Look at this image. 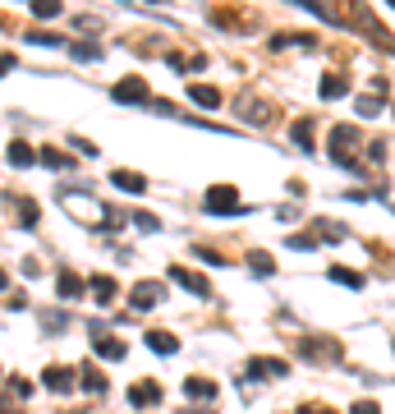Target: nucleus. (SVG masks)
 I'll return each mask as SVG.
<instances>
[{
    "mask_svg": "<svg viewBox=\"0 0 395 414\" xmlns=\"http://www.w3.org/2000/svg\"><path fill=\"white\" fill-rule=\"evenodd\" d=\"M129 299H134V308H138V313H147V308H156L161 299H166V286H161V281H138Z\"/></svg>",
    "mask_w": 395,
    "mask_h": 414,
    "instance_id": "obj_4",
    "label": "nucleus"
},
{
    "mask_svg": "<svg viewBox=\"0 0 395 414\" xmlns=\"http://www.w3.org/2000/svg\"><path fill=\"white\" fill-rule=\"evenodd\" d=\"M19 221H23V230L37 226V203H19Z\"/></svg>",
    "mask_w": 395,
    "mask_h": 414,
    "instance_id": "obj_25",
    "label": "nucleus"
},
{
    "mask_svg": "<svg viewBox=\"0 0 395 414\" xmlns=\"http://www.w3.org/2000/svg\"><path fill=\"white\" fill-rule=\"evenodd\" d=\"M115 102H129V106L147 102V83H143V78H124V83H115Z\"/></svg>",
    "mask_w": 395,
    "mask_h": 414,
    "instance_id": "obj_6",
    "label": "nucleus"
},
{
    "mask_svg": "<svg viewBox=\"0 0 395 414\" xmlns=\"http://www.w3.org/2000/svg\"><path fill=\"white\" fill-rule=\"evenodd\" d=\"M83 290H88V286H83L74 272H60V299H78Z\"/></svg>",
    "mask_w": 395,
    "mask_h": 414,
    "instance_id": "obj_19",
    "label": "nucleus"
},
{
    "mask_svg": "<svg viewBox=\"0 0 395 414\" xmlns=\"http://www.w3.org/2000/svg\"><path fill=\"white\" fill-rule=\"evenodd\" d=\"M189 97H193L198 106H221V92H216L212 83H193V88H189Z\"/></svg>",
    "mask_w": 395,
    "mask_h": 414,
    "instance_id": "obj_14",
    "label": "nucleus"
},
{
    "mask_svg": "<svg viewBox=\"0 0 395 414\" xmlns=\"http://www.w3.org/2000/svg\"><path fill=\"white\" fill-rule=\"evenodd\" d=\"M331 281L350 286V290H359V286H363V276H359V272H350V267H331Z\"/></svg>",
    "mask_w": 395,
    "mask_h": 414,
    "instance_id": "obj_21",
    "label": "nucleus"
},
{
    "mask_svg": "<svg viewBox=\"0 0 395 414\" xmlns=\"http://www.w3.org/2000/svg\"><path fill=\"white\" fill-rule=\"evenodd\" d=\"M184 391H189L193 400H212L216 396V382H207V378H189V382H184Z\"/></svg>",
    "mask_w": 395,
    "mask_h": 414,
    "instance_id": "obj_16",
    "label": "nucleus"
},
{
    "mask_svg": "<svg viewBox=\"0 0 395 414\" xmlns=\"http://www.w3.org/2000/svg\"><path fill=\"white\" fill-rule=\"evenodd\" d=\"M60 207H64L69 216H74V221H92L97 230H110V221H115V216H110L97 198H83V194H64V198H60Z\"/></svg>",
    "mask_w": 395,
    "mask_h": 414,
    "instance_id": "obj_1",
    "label": "nucleus"
},
{
    "mask_svg": "<svg viewBox=\"0 0 395 414\" xmlns=\"http://www.w3.org/2000/svg\"><path fill=\"white\" fill-rule=\"evenodd\" d=\"M74 56H78V60H97L101 51H97V46H74Z\"/></svg>",
    "mask_w": 395,
    "mask_h": 414,
    "instance_id": "obj_31",
    "label": "nucleus"
},
{
    "mask_svg": "<svg viewBox=\"0 0 395 414\" xmlns=\"http://www.w3.org/2000/svg\"><path fill=\"white\" fill-rule=\"evenodd\" d=\"M56 14H60L56 0H32V19H56Z\"/></svg>",
    "mask_w": 395,
    "mask_h": 414,
    "instance_id": "obj_24",
    "label": "nucleus"
},
{
    "mask_svg": "<svg viewBox=\"0 0 395 414\" xmlns=\"http://www.w3.org/2000/svg\"><path fill=\"white\" fill-rule=\"evenodd\" d=\"M289 249H308V253H313L318 240H313V235H289Z\"/></svg>",
    "mask_w": 395,
    "mask_h": 414,
    "instance_id": "obj_28",
    "label": "nucleus"
},
{
    "mask_svg": "<svg viewBox=\"0 0 395 414\" xmlns=\"http://www.w3.org/2000/svg\"><path fill=\"white\" fill-rule=\"evenodd\" d=\"M248 262H253V272H258V276L272 272V258H267V253H248Z\"/></svg>",
    "mask_w": 395,
    "mask_h": 414,
    "instance_id": "obj_27",
    "label": "nucleus"
},
{
    "mask_svg": "<svg viewBox=\"0 0 395 414\" xmlns=\"http://www.w3.org/2000/svg\"><path fill=\"white\" fill-rule=\"evenodd\" d=\"M289 134H294V143H299V148H308V152H313V120H294V129H289Z\"/></svg>",
    "mask_w": 395,
    "mask_h": 414,
    "instance_id": "obj_20",
    "label": "nucleus"
},
{
    "mask_svg": "<svg viewBox=\"0 0 395 414\" xmlns=\"http://www.w3.org/2000/svg\"><path fill=\"white\" fill-rule=\"evenodd\" d=\"M239 111H243V120H253V124H267V120H272V106H267V102H258V97H239Z\"/></svg>",
    "mask_w": 395,
    "mask_h": 414,
    "instance_id": "obj_8",
    "label": "nucleus"
},
{
    "mask_svg": "<svg viewBox=\"0 0 395 414\" xmlns=\"http://www.w3.org/2000/svg\"><path fill=\"white\" fill-rule=\"evenodd\" d=\"M134 226L138 230H161V221H156L152 212H134Z\"/></svg>",
    "mask_w": 395,
    "mask_h": 414,
    "instance_id": "obj_26",
    "label": "nucleus"
},
{
    "mask_svg": "<svg viewBox=\"0 0 395 414\" xmlns=\"http://www.w3.org/2000/svg\"><path fill=\"white\" fill-rule=\"evenodd\" d=\"M202 207L212 216H226V212H239V194L230 189V184H212L207 189V198H202Z\"/></svg>",
    "mask_w": 395,
    "mask_h": 414,
    "instance_id": "obj_2",
    "label": "nucleus"
},
{
    "mask_svg": "<svg viewBox=\"0 0 395 414\" xmlns=\"http://www.w3.org/2000/svg\"><path fill=\"white\" fill-rule=\"evenodd\" d=\"M354 143H359V134H354V129H345V124H335V129H331V157H335L345 170H359V161L350 157Z\"/></svg>",
    "mask_w": 395,
    "mask_h": 414,
    "instance_id": "obj_3",
    "label": "nucleus"
},
{
    "mask_svg": "<svg viewBox=\"0 0 395 414\" xmlns=\"http://www.w3.org/2000/svg\"><path fill=\"white\" fill-rule=\"evenodd\" d=\"M92 345H97V354H101V359H124V341L106 336L101 327H92Z\"/></svg>",
    "mask_w": 395,
    "mask_h": 414,
    "instance_id": "obj_7",
    "label": "nucleus"
},
{
    "mask_svg": "<svg viewBox=\"0 0 395 414\" xmlns=\"http://www.w3.org/2000/svg\"><path fill=\"white\" fill-rule=\"evenodd\" d=\"M83 387H88L92 396H101V391H106V378H101L97 368H83Z\"/></svg>",
    "mask_w": 395,
    "mask_h": 414,
    "instance_id": "obj_22",
    "label": "nucleus"
},
{
    "mask_svg": "<svg viewBox=\"0 0 395 414\" xmlns=\"http://www.w3.org/2000/svg\"><path fill=\"white\" fill-rule=\"evenodd\" d=\"M248 373H253V378H285L289 364H285V359H253Z\"/></svg>",
    "mask_w": 395,
    "mask_h": 414,
    "instance_id": "obj_9",
    "label": "nucleus"
},
{
    "mask_svg": "<svg viewBox=\"0 0 395 414\" xmlns=\"http://www.w3.org/2000/svg\"><path fill=\"white\" fill-rule=\"evenodd\" d=\"M10 69H14V56L5 51V56H0V74H10Z\"/></svg>",
    "mask_w": 395,
    "mask_h": 414,
    "instance_id": "obj_33",
    "label": "nucleus"
},
{
    "mask_svg": "<svg viewBox=\"0 0 395 414\" xmlns=\"http://www.w3.org/2000/svg\"><path fill=\"white\" fill-rule=\"evenodd\" d=\"M5 286H10V276H5V267H0V290H5Z\"/></svg>",
    "mask_w": 395,
    "mask_h": 414,
    "instance_id": "obj_34",
    "label": "nucleus"
},
{
    "mask_svg": "<svg viewBox=\"0 0 395 414\" xmlns=\"http://www.w3.org/2000/svg\"><path fill=\"white\" fill-rule=\"evenodd\" d=\"M88 290L97 295V304H101V308L115 304V281H110V276H92V281H88Z\"/></svg>",
    "mask_w": 395,
    "mask_h": 414,
    "instance_id": "obj_11",
    "label": "nucleus"
},
{
    "mask_svg": "<svg viewBox=\"0 0 395 414\" xmlns=\"http://www.w3.org/2000/svg\"><path fill=\"white\" fill-rule=\"evenodd\" d=\"M345 88H350V78H340V74H326L322 78V97H326V102H335V97H345Z\"/></svg>",
    "mask_w": 395,
    "mask_h": 414,
    "instance_id": "obj_15",
    "label": "nucleus"
},
{
    "mask_svg": "<svg viewBox=\"0 0 395 414\" xmlns=\"http://www.w3.org/2000/svg\"><path fill=\"white\" fill-rule=\"evenodd\" d=\"M170 281H180L184 290L198 295V299H207V295H212V286H207L202 276H198V272H184V267H170Z\"/></svg>",
    "mask_w": 395,
    "mask_h": 414,
    "instance_id": "obj_5",
    "label": "nucleus"
},
{
    "mask_svg": "<svg viewBox=\"0 0 395 414\" xmlns=\"http://www.w3.org/2000/svg\"><path fill=\"white\" fill-rule=\"evenodd\" d=\"M391 10H395V0H391Z\"/></svg>",
    "mask_w": 395,
    "mask_h": 414,
    "instance_id": "obj_35",
    "label": "nucleus"
},
{
    "mask_svg": "<svg viewBox=\"0 0 395 414\" xmlns=\"http://www.w3.org/2000/svg\"><path fill=\"white\" fill-rule=\"evenodd\" d=\"M147 350H156V354H175V350H180V341L170 336V332H147Z\"/></svg>",
    "mask_w": 395,
    "mask_h": 414,
    "instance_id": "obj_13",
    "label": "nucleus"
},
{
    "mask_svg": "<svg viewBox=\"0 0 395 414\" xmlns=\"http://www.w3.org/2000/svg\"><path fill=\"white\" fill-rule=\"evenodd\" d=\"M350 414H381V410H377V405H372V400H359V405H354Z\"/></svg>",
    "mask_w": 395,
    "mask_h": 414,
    "instance_id": "obj_32",
    "label": "nucleus"
},
{
    "mask_svg": "<svg viewBox=\"0 0 395 414\" xmlns=\"http://www.w3.org/2000/svg\"><path fill=\"white\" fill-rule=\"evenodd\" d=\"M42 166H51V170H69L74 166V157H64V152H56V148H42V157H37Z\"/></svg>",
    "mask_w": 395,
    "mask_h": 414,
    "instance_id": "obj_18",
    "label": "nucleus"
},
{
    "mask_svg": "<svg viewBox=\"0 0 395 414\" xmlns=\"http://www.w3.org/2000/svg\"><path fill=\"white\" fill-rule=\"evenodd\" d=\"M381 111V97H363V102H359V115H377Z\"/></svg>",
    "mask_w": 395,
    "mask_h": 414,
    "instance_id": "obj_29",
    "label": "nucleus"
},
{
    "mask_svg": "<svg viewBox=\"0 0 395 414\" xmlns=\"http://www.w3.org/2000/svg\"><path fill=\"white\" fill-rule=\"evenodd\" d=\"M129 400H134V405H152V400H161V387L156 382H138L134 391H129Z\"/></svg>",
    "mask_w": 395,
    "mask_h": 414,
    "instance_id": "obj_17",
    "label": "nucleus"
},
{
    "mask_svg": "<svg viewBox=\"0 0 395 414\" xmlns=\"http://www.w3.org/2000/svg\"><path fill=\"white\" fill-rule=\"evenodd\" d=\"M42 382H46V391H69V387H74V373H69V368H46Z\"/></svg>",
    "mask_w": 395,
    "mask_h": 414,
    "instance_id": "obj_10",
    "label": "nucleus"
},
{
    "mask_svg": "<svg viewBox=\"0 0 395 414\" xmlns=\"http://www.w3.org/2000/svg\"><path fill=\"white\" fill-rule=\"evenodd\" d=\"M110 180L120 184L124 194H147V180H143V175H138V170H115V175H110Z\"/></svg>",
    "mask_w": 395,
    "mask_h": 414,
    "instance_id": "obj_12",
    "label": "nucleus"
},
{
    "mask_svg": "<svg viewBox=\"0 0 395 414\" xmlns=\"http://www.w3.org/2000/svg\"><path fill=\"white\" fill-rule=\"evenodd\" d=\"M198 258H202V262H212V267H221V253H216V249H207V244L198 249Z\"/></svg>",
    "mask_w": 395,
    "mask_h": 414,
    "instance_id": "obj_30",
    "label": "nucleus"
},
{
    "mask_svg": "<svg viewBox=\"0 0 395 414\" xmlns=\"http://www.w3.org/2000/svg\"><path fill=\"white\" fill-rule=\"evenodd\" d=\"M10 161L14 166H32V148L28 143H10Z\"/></svg>",
    "mask_w": 395,
    "mask_h": 414,
    "instance_id": "obj_23",
    "label": "nucleus"
}]
</instances>
